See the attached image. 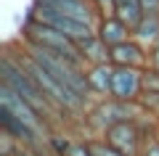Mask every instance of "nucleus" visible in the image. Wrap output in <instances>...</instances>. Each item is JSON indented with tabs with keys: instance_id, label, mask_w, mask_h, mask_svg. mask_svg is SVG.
I'll return each instance as SVG.
<instances>
[{
	"instance_id": "obj_9",
	"label": "nucleus",
	"mask_w": 159,
	"mask_h": 156,
	"mask_svg": "<svg viewBox=\"0 0 159 156\" xmlns=\"http://www.w3.org/2000/svg\"><path fill=\"white\" fill-rule=\"evenodd\" d=\"M96 34L109 45V48H114V45L130 40V37H133V29L127 27L117 13H109V16H101V19L96 21Z\"/></svg>"
},
{
	"instance_id": "obj_11",
	"label": "nucleus",
	"mask_w": 159,
	"mask_h": 156,
	"mask_svg": "<svg viewBox=\"0 0 159 156\" xmlns=\"http://www.w3.org/2000/svg\"><path fill=\"white\" fill-rule=\"evenodd\" d=\"M80 48V56H82V61H85V66H93V64H106L111 61V48H109L106 42H103L98 34H90V37L80 40L77 42Z\"/></svg>"
},
{
	"instance_id": "obj_6",
	"label": "nucleus",
	"mask_w": 159,
	"mask_h": 156,
	"mask_svg": "<svg viewBox=\"0 0 159 156\" xmlns=\"http://www.w3.org/2000/svg\"><path fill=\"white\" fill-rule=\"evenodd\" d=\"M143 74H146V69H141V66H117V64H114L111 95L119 98V100H141V95H143Z\"/></svg>"
},
{
	"instance_id": "obj_3",
	"label": "nucleus",
	"mask_w": 159,
	"mask_h": 156,
	"mask_svg": "<svg viewBox=\"0 0 159 156\" xmlns=\"http://www.w3.org/2000/svg\"><path fill=\"white\" fill-rule=\"evenodd\" d=\"M21 42L48 48V50H53V53H58V56H64V58H69V61L80 64V66H85L82 56H80V48H77V40L66 37L64 32H58L56 27H51V24H45V21L32 19L29 13H27L24 27H21Z\"/></svg>"
},
{
	"instance_id": "obj_13",
	"label": "nucleus",
	"mask_w": 159,
	"mask_h": 156,
	"mask_svg": "<svg viewBox=\"0 0 159 156\" xmlns=\"http://www.w3.org/2000/svg\"><path fill=\"white\" fill-rule=\"evenodd\" d=\"M114 13L130 29H135L138 21L143 19V6H141V0H114Z\"/></svg>"
},
{
	"instance_id": "obj_15",
	"label": "nucleus",
	"mask_w": 159,
	"mask_h": 156,
	"mask_svg": "<svg viewBox=\"0 0 159 156\" xmlns=\"http://www.w3.org/2000/svg\"><path fill=\"white\" fill-rule=\"evenodd\" d=\"M141 156H159V132H154V135H148V138H146Z\"/></svg>"
},
{
	"instance_id": "obj_8",
	"label": "nucleus",
	"mask_w": 159,
	"mask_h": 156,
	"mask_svg": "<svg viewBox=\"0 0 159 156\" xmlns=\"http://www.w3.org/2000/svg\"><path fill=\"white\" fill-rule=\"evenodd\" d=\"M111 64L117 66H141L146 69L148 66V48L141 45L135 37L125 40V42H119L111 48Z\"/></svg>"
},
{
	"instance_id": "obj_16",
	"label": "nucleus",
	"mask_w": 159,
	"mask_h": 156,
	"mask_svg": "<svg viewBox=\"0 0 159 156\" xmlns=\"http://www.w3.org/2000/svg\"><path fill=\"white\" fill-rule=\"evenodd\" d=\"M93 6H96L98 16H109V13H114V0H93Z\"/></svg>"
},
{
	"instance_id": "obj_4",
	"label": "nucleus",
	"mask_w": 159,
	"mask_h": 156,
	"mask_svg": "<svg viewBox=\"0 0 159 156\" xmlns=\"http://www.w3.org/2000/svg\"><path fill=\"white\" fill-rule=\"evenodd\" d=\"M27 13L32 19H37V21H45V24H51V27H56L58 32H64L66 37L77 40V42L85 40V37H90V34H96V27H93V24H85V21L72 19V16H64V13L53 11L51 6H43V3H34V0H32V8H29Z\"/></svg>"
},
{
	"instance_id": "obj_14",
	"label": "nucleus",
	"mask_w": 159,
	"mask_h": 156,
	"mask_svg": "<svg viewBox=\"0 0 159 156\" xmlns=\"http://www.w3.org/2000/svg\"><path fill=\"white\" fill-rule=\"evenodd\" d=\"M90 143L93 156H130V154H122L119 148H114L111 143H106V138H88Z\"/></svg>"
},
{
	"instance_id": "obj_17",
	"label": "nucleus",
	"mask_w": 159,
	"mask_h": 156,
	"mask_svg": "<svg viewBox=\"0 0 159 156\" xmlns=\"http://www.w3.org/2000/svg\"><path fill=\"white\" fill-rule=\"evenodd\" d=\"M143 13H159V0H141Z\"/></svg>"
},
{
	"instance_id": "obj_1",
	"label": "nucleus",
	"mask_w": 159,
	"mask_h": 156,
	"mask_svg": "<svg viewBox=\"0 0 159 156\" xmlns=\"http://www.w3.org/2000/svg\"><path fill=\"white\" fill-rule=\"evenodd\" d=\"M141 114H143L141 100H119V98H114V95H106V98L93 100L80 122L85 127L88 138H101V135H106L114 124L127 122V119H138Z\"/></svg>"
},
{
	"instance_id": "obj_7",
	"label": "nucleus",
	"mask_w": 159,
	"mask_h": 156,
	"mask_svg": "<svg viewBox=\"0 0 159 156\" xmlns=\"http://www.w3.org/2000/svg\"><path fill=\"white\" fill-rule=\"evenodd\" d=\"M34 3H43V6H51L53 11L64 13V16H72V19H80V21L85 24H93L101 16H98L96 6H93V0H34Z\"/></svg>"
},
{
	"instance_id": "obj_12",
	"label": "nucleus",
	"mask_w": 159,
	"mask_h": 156,
	"mask_svg": "<svg viewBox=\"0 0 159 156\" xmlns=\"http://www.w3.org/2000/svg\"><path fill=\"white\" fill-rule=\"evenodd\" d=\"M133 37L151 50L154 45L159 42V13H143V19L138 21V27L133 29Z\"/></svg>"
},
{
	"instance_id": "obj_18",
	"label": "nucleus",
	"mask_w": 159,
	"mask_h": 156,
	"mask_svg": "<svg viewBox=\"0 0 159 156\" xmlns=\"http://www.w3.org/2000/svg\"><path fill=\"white\" fill-rule=\"evenodd\" d=\"M148 66H159V42L148 50Z\"/></svg>"
},
{
	"instance_id": "obj_2",
	"label": "nucleus",
	"mask_w": 159,
	"mask_h": 156,
	"mask_svg": "<svg viewBox=\"0 0 159 156\" xmlns=\"http://www.w3.org/2000/svg\"><path fill=\"white\" fill-rule=\"evenodd\" d=\"M21 45H24V50H27L29 56H32L40 66L51 74V77H56L64 87L74 90L77 95H82L85 100H90V103H93L90 85H88V74H85L88 66H80V64H74V61H69V58L58 56V53H53V50H48V48H40V45H27V42H21Z\"/></svg>"
},
{
	"instance_id": "obj_10",
	"label": "nucleus",
	"mask_w": 159,
	"mask_h": 156,
	"mask_svg": "<svg viewBox=\"0 0 159 156\" xmlns=\"http://www.w3.org/2000/svg\"><path fill=\"white\" fill-rule=\"evenodd\" d=\"M85 74H88V85H90L93 100L111 95V77H114V64H111V61H106V64H93V66L85 69Z\"/></svg>"
},
{
	"instance_id": "obj_5",
	"label": "nucleus",
	"mask_w": 159,
	"mask_h": 156,
	"mask_svg": "<svg viewBox=\"0 0 159 156\" xmlns=\"http://www.w3.org/2000/svg\"><path fill=\"white\" fill-rule=\"evenodd\" d=\"M101 138H106V143H111L114 148H119L122 154L141 156L143 143H146L148 132L143 130V124L138 122V119H127V122H119V124H114V127L109 130L106 135H101Z\"/></svg>"
}]
</instances>
